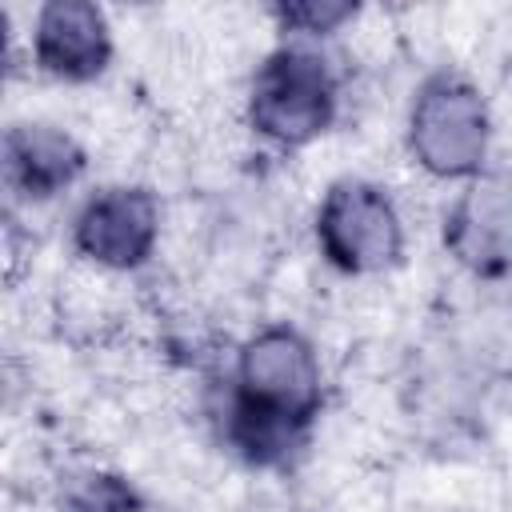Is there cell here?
<instances>
[{"label":"cell","mask_w":512,"mask_h":512,"mask_svg":"<svg viewBox=\"0 0 512 512\" xmlns=\"http://www.w3.org/2000/svg\"><path fill=\"white\" fill-rule=\"evenodd\" d=\"M320 408V368L308 340L292 328H268L240 352V388L232 404V440L256 460L272 464L308 428Z\"/></svg>","instance_id":"cell-1"},{"label":"cell","mask_w":512,"mask_h":512,"mask_svg":"<svg viewBox=\"0 0 512 512\" xmlns=\"http://www.w3.org/2000/svg\"><path fill=\"white\" fill-rule=\"evenodd\" d=\"M332 104L336 92L324 60L304 48H280L256 76L252 124L280 144H304L328 128Z\"/></svg>","instance_id":"cell-2"},{"label":"cell","mask_w":512,"mask_h":512,"mask_svg":"<svg viewBox=\"0 0 512 512\" xmlns=\"http://www.w3.org/2000/svg\"><path fill=\"white\" fill-rule=\"evenodd\" d=\"M412 148L436 176L476 172L488 148V112L480 92L456 76L428 80L412 108Z\"/></svg>","instance_id":"cell-3"},{"label":"cell","mask_w":512,"mask_h":512,"mask_svg":"<svg viewBox=\"0 0 512 512\" xmlns=\"http://www.w3.org/2000/svg\"><path fill=\"white\" fill-rule=\"evenodd\" d=\"M316 228L324 252L344 272H376L400 256V220L376 184L364 180L332 184Z\"/></svg>","instance_id":"cell-4"},{"label":"cell","mask_w":512,"mask_h":512,"mask_svg":"<svg viewBox=\"0 0 512 512\" xmlns=\"http://www.w3.org/2000/svg\"><path fill=\"white\" fill-rule=\"evenodd\" d=\"M156 240V200L144 188H108L84 204L76 216V244L84 256L132 268L152 252Z\"/></svg>","instance_id":"cell-5"},{"label":"cell","mask_w":512,"mask_h":512,"mask_svg":"<svg viewBox=\"0 0 512 512\" xmlns=\"http://www.w3.org/2000/svg\"><path fill=\"white\" fill-rule=\"evenodd\" d=\"M444 244L480 276L512 268V188L504 180L472 184L444 224Z\"/></svg>","instance_id":"cell-6"},{"label":"cell","mask_w":512,"mask_h":512,"mask_svg":"<svg viewBox=\"0 0 512 512\" xmlns=\"http://www.w3.org/2000/svg\"><path fill=\"white\" fill-rule=\"evenodd\" d=\"M108 24L88 0H52L36 20V60L64 80H88L108 64Z\"/></svg>","instance_id":"cell-7"},{"label":"cell","mask_w":512,"mask_h":512,"mask_svg":"<svg viewBox=\"0 0 512 512\" xmlns=\"http://www.w3.org/2000/svg\"><path fill=\"white\" fill-rule=\"evenodd\" d=\"M4 168L8 180L28 196H52L72 184L84 168V152L72 136L48 124H16L4 136Z\"/></svg>","instance_id":"cell-8"},{"label":"cell","mask_w":512,"mask_h":512,"mask_svg":"<svg viewBox=\"0 0 512 512\" xmlns=\"http://www.w3.org/2000/svg\"><path fill=\"white\" fill-rule=\"evenodd\" d=\"M64 512H148V508L140 504V496L124 480L96 472V476H84L68 488Z\"/></svg>","instance_id":"cell-9"},{"label":"cell","mask_w":512,"mask_h":512,"mask_svg":"<svg viewBox=\"0 0 512 512\" xmlns=\"http://www.w3.org/2000/svg\"><path fill=\"white\" fill-rule=\"evenodd\" d=\"M276 12H280L284 24H296V28H308V32H328L332 24L352 16L356 8L352 4H284Z\"/></svg>","instance_id":"cell-10"}]
</instances>
